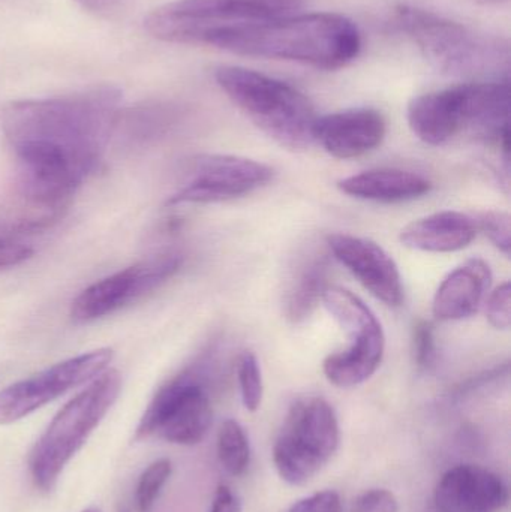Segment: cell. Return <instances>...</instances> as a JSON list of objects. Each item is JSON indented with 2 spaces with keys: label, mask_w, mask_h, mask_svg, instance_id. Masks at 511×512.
I'll return each instance as SVG.
<instances>
[{
  "label": "cell",
  "mask_w": 511,
  "mask_h": 512,
  "mask_svg": "<svg viewBox=\"0 0 511 512\" xmlns=\"http://www.w3.org/2000/svg\"><path fill=\"white\" fill-rule=\"evenodd\" d=\"M321 303L348 337L347 348L327 355L324 375L336 387H357L383 363L386 336L381 322L362 298L341 286H327Z\"/></svg>",
  "instance_id": "8"
},
{
  "label": "cell",
  "mask_w": 511,
  "mask_h": 512,
  "mask_svg": "<svg viewBox=\"0 0 511 512\" xmlns=\"http://www.w3.org/2000/svg\"><path fill=\"white\" fill-rule=\"evenodd\" d=\"M492 283L488 262L471 258L450 271L438 286L432 313L438 321H462L479 312Z\"/></svg>",
  "instance_id": "17"
},
{
  "label": "cell",
  "mask_w": 511,
  "mask_h": 512,
  "mask_svg": "<svg viewBox=\"0 0 511 512\" xmlns=\"http://www.w3.org/2000/svg\"><path fill=\"white\" fill-rule=\"evenodd\" d=\"M185 117L183 105L173 101H144L120 108L113 137L125 146L143 147L167 137Z\"/></svg>",
  "instance_id": "21"
},
{
  "label": "cell",
  "mask_w": 511,
  "mask_h": 512,
  "mask_svg": "<svg viewBox=\"0 0 511 512\" xmlns=\"http://www.w3.org/2000/svg\"><path fill=\"white\" fill-rule=\"evenodd\" d=\"M87 12L102 18H114L125 8L126 0H75Z\"/></svg>",
  "instance_id": "32"
},
{
  "label": "cell",
  "mask_w": 511,
  "mask_h": 512,
  "mask_svg": "<svg viewBox=\"0 0 511 512\" xmlns=\"http://www.w3.org/2000/svg\"><path fill=\"white\" fill-rule=\"evenodd\" d=\"M329 258L317 255L296 276L287 298H285V316L294 324L306 321L323 300L329 276Z\"/></svg>",
  "instance_id": "22"
},
{
  "label": "cell",
  "mask_w": 511,
  "mask_h": 512,
  "mask_svg": "<svg viewBox=\"0 0 511 512\" xmlns=\"http://www.w3.org/2000/svg\"><path fill=\"white\" fill-rule=\"evenodd\" d=\"M68 207L50 203L12 186L0 198V242L21 243L24 237L44 233L62 221Z\"/></svg>",
  "instance_id": "20"
},
{
  "label": "cell",
  "mask_w": 511,
  "mask_h": 512,
  "mask_svg": "<svg viewBox=\"0 0 511 512\" xmlns=\"http://www.w3.org/2000/svg\"><path fill=\"white\" fill-rule=\"evenodd\" d=\"M338 188L357 200L402 203L425 197L431 192L432 183L413 171L377 168L339 180Z\"/></svg>",
  "instance_id": "19"
},
{
  "label": "cell",
  "mask_w": 511,
  "mask_h": 512,
  "mask_svg": "<svg viewBox=\"0 0 511 512\" xmlns=\"http://www.w3.org/2000/svg\"><path fill=\"white\" fill-rule=\"evenodd\" d=\"M210 512H240V502L233 490L227 486H219L216 490L215 501H213Z\"/></svg>",
  "instance_id": "33"
},
{
  "label": "cell",
  "mask_w": 511,
  "mask_h": 512,
  "mask_svg": "<svg viewBox=\"0 0 511 512\" xmlns=\"http://www.w3.org/2000/svg\"><path fill=\"white\" fill-rule=\"evenodd\" d=\"M393 26L405 33L441 72L456 77L509 80L510 45L504 39L474 32L458 21L408 5L395 9Z\"/></svg>",
  "instance_id": "3"
},
{
  "label": "cell",
  "mask_w": 511,
  "mask_h": 512,
  "mask_svg": "<svg viewBox=\"0 0 511 512\" xmlns=\"http://www.w3.org/2000/svg\"><path fill=\"white\" fill-rule=\"evenodd\" d=\"M237 379H239L240 396L243 406L248 411L260 409L263 402L264 385L260 363L252 352H245L237 363Z\"/></svg>",
  "instance_id": "24"
},
{
  "label": "cell",
  "mask_w": 511,
  "mask_h": 512,
  "mask_svg": "<svg viewBox=\"0 0 511 512\" xmlns=\"http://www.w3.org/2000/svg\"><path fill=\"white\" fill-rule=\"evenodd\" d=\"M477 233L473 216L444 210L411 222L401 231L399 240L411 251L450 254L468 248Z\"/></svg>",
  "instance_id": "18"
},
{
  "label": "cell",
  "mask_w": 511,
  "mask_h": 512,
  "mask_svg": "<svg viewBox=\"0 0 511 512\" xmlns=\"http://www.w3.org/2000/svg\"><path fill=\"white\" fill-rule=\"evenodd\" d=\"M408 125L429 146H444L465 132L461 86L417 96L408 105Z\"/></svg>",
  "instance_id": "16"
},
{
  "label": "cell",
  "mask_w": 511,
  "mask_h": 512,
  "mask_svg": "<svg viewBox=\"0 0 511 512\" xmlns=\"http://www.w3.org/2000/svg\"><path fill=\"white\" fill-rule=\"evenodd\" d=\"M327 246L377 300L389 307L402 306L405 289L401 271L378 243L351 234H332L327 237Z\"/></svg>",
  "instance_id": "13"
},
{
  "label": "cell",
  "mask_w": 511,
  "mask_h": 512,
  "mask_svg": "<svg viewBox=\"0 0 511 512\" xmlns=\"http://www.w3.org/2000/svg\"><path fill=\"white\" fill-rule=\"evenodd\" d=\"M212 420L204 363H195L156 391L135 430V441L158 436L171 444L197 445Z\"/></svg>",
  "instance_id": "9"
},
{
  "label": "cell",
  "mask_w": 511,
  "mask_h": 512,
  "mask_svg": "<svg viewBox=\"0 0 511 512\" xmlns=\"http://www.w3.org/2000/svg\"><path fill=\"white\" fill-rule=\"evenodd\" d=\"M183 264L177 252H164L123 268L84 289L71 306L75 322H92L113 315L167 283Z\"/></svg>",
  "instance_id": "10"
},
{
  "label": "cell",
  "mask_w": 511,
  "mask_h": 512,
  "mask_svg": "<svg viewBox=\"0 0 511 512\" xmlns=\"http://www.w3.org/2000/svg\"><path fill=\"white\" fill-rule=\"evenodd\" d=\"M303 0H176L153 9L144 29L159 41L207 45L216 33L297 14Z\"/></svg>",
  "instance_id": "6"
},
{
  "label": "cell",
  "mask_w": 511,
  "mask_h": 512,
  "mask_svg": "<svg viewBox=\"0 0 511 512\" xmlns=\"http://www.w3.org/2000/svg\"><path fill=\"white\" fill-rule=\"evenodd\" d=\"M351 512H398V501L389 490H368L357 498Z\"/></svg>",
  "instance_id": "29"
},
{
  "label": "cell",
  "mask_w": 511,
  "mask_h": 512,
  "mask_svg": "<svg viewBox=\"0 0 511 512\" xmlns=\"http://www.w3.org/2000/svg\"><path fill=\"white\" fill-rule=\"evenodd\" d=\"M477 2H480V3H501V2H507V0H477Z\"/></svg>",
  "instance_id": "34"
},
{
  "label": "cell",
  "mask_w": 511,
  "mask_h": 512,
  "mask_svg": "<svg viewBox=\"0 0 511 512\" xmlns=\"http://www.w3.org/2000/svg\"><path fill=\"white\" fill-rule=\"evenodd\" d=\"M237 56L297 62L335 71L362 48L359 29L341 14H293L216 33L209 44Z\"/></svg>",
  "instance_id": "2"
},
{
  "label": "cell",
  "mask_w": 511,
  "mask_h": 512,
  "mask_svg": "<svg viewBox=\"0 0 511 512\" xmlns=\"http://www.w3.org/2000/svg\"><path fill=\"white\" fill-rule=\"evenodd\" d=\"M387 123L380 111L351 108L318 117L315 143L336 159H354L383 144Z\"/></svg>",
  "instance_id": "14"
},
{
  "label": "cell",
  "mask_w": 511,
  "mask_h": 512,
  "mask_svg": "<svg viewBox=\"0 0 511 512\" xmlns=\"http://www.w3.org/2000/svg\"><path fill=\"white\" fill-rule=\"evenodd\" d=\"M120 390V373L105 370L57 412L30 453V475L39 490L51 492L56 487L63 469L113 408Z\"/></svg>",
  "instance_id": "5"
},
{
  "label": "cell",
  "mask_w": 511,
  "mask_h": 512,
  "mask_svg": "<svg viewBox=\"0 0 511 512\" xmlns=\"http://www.w3.org/2000/svg\"><path fill=\"white\" fill-rule=\"evenodd\" d=\"M339 447L335 409L321 397L297 400L273 447L279 477L291 486L309 483Z\"/></svg>",
  "instance_id": "7"
},
{
  "label": "cell",
  "mask_w": 511,
  "mask_h": 512,
  "mask_svg": "<svg viewBox=\"0 0 511 512\" xmlns=\"http://www.w3.org/2000/svg\"><path fill=\"white\" fill-rule=\"evenodd\" d=\"M33 255L32 249L23 243L0 242V271L17 267Z\"/></svg>",
  "instance_id": "31"
},
{
  "label": "cell",
  "mask_w": 511,
  "mask_h": 512,
  "mask_svg": "<svg viewBox=\"0 0 511 512\" xmlns=\"http://www.w3.org/2000/svg\"><path fill=\"white\" fill-rule=\"evenodd\" d=\"M341 507L338 493L326 490L296 502L287 512H341Z\"/></svg>",
  "instance_id": "30"
},
{
  "label": "cell",
  "mask_w": 511,
  "mask_h": 512,
  "mask_svg": "<svg viewBox=\"0 0 511 512\" xmlns=\"http://www.w3.org/2000/svg\"><path fill=\"white\" fill-rule=\"evenodd\" d=\"M507 487L488 469L459 465L441 477L435 490L440 512H498L506 507Z\"/></svg>",
  "instance_id": "15"
},
{
  "label": "cell",
  "mask_w": 511,
  "mask_h": 512,
  "mask_svg": "<svg viewBox=\"0 0 511 512\" xmlns=\"http://www.w3.org/2000/svg\"><path fill=\"white\" fill-rule=\"evenodd\" d=\"M122 90L104 84L69 95L21 99L2 111V129L17 159L14 188L69 207L96 170L114 135Z\"/></svg>",
  "instance_id": "1"
},
{
  "label": "cell",
  "mask_w": 511,
  "mask_h": 512,
  "mask_svg": "<svg viewBox=\"0 0 511 512\" xmlns=\"http://www.w3.org/2000/svg\"><path fill=\"white\" fill-rule=\"evenodd\" d=\"M273 179V168L254 159L203 155L192 159L185 180L167 206L215 204L246 197Z\"/></svg>",
  "instance_id": "12"
},
{
  "label": "cell",
  "mask_w": 511,
  "mask_h": 512,
  "mask_svg": "<svg viewBox=\"0 0 511 512\" xmlns=\"http://www.w3.org/2000/svg\"><path fill=\"white\" fill-rule=\"evenodd\" d=\"M476 221L477 231H482L504 255H510L511 225L509 213L498 210H486L473 216Z\"/></svg>",
  "instance_id": "26"
},
{
  "label": "cell",
  "mask_w": 511,
  "mask_h": 512,
  "mask_svg": "<svg viewBox=\"0 0 511 512\" xmlns=\"http://www.w3.org/2000/svg\"><path fill=\"white\" fill-rule=\"evenodd\" d=\"M113 355L110 348L84 352L9 385L0 391V426L17 423L68 391L98 378L107 370Z\"/></svg>",
  "instance_id": "11"
},
{
  "label": "cell",
  "mask_w": 511,
  "mask_h": 512,
  "mask_svg": "<svg viewBox=\"0 0 511 512\" xmlns=\"http://www.w3.org/2000/svg\"><path fill=\"white\" fill-rule=\"evenodd\" d=\"M215 80L231 102L279 146L300 152L315 143L317 113L296 87L240 66H219Z\"/></svg>",
  "instance_id": "4"
},
{
  "label": "cell",
  "mask_w": 511,
  "mask_h": 512,
  "mask_svg": "<svg viewBox=\"0 0 511 512\" xmlns=\"http://www.w3.org/2000/svg\"><path fill=\"white\" fill-rule=\"evenodd\" d=\"M83 512H101L98 510V508H87V510H84Z\"/></svg>",
  "instance_id": "35"
},
{
  "label": "cell",
  "mask_w": 511,
  "mask_h": 512,
  "mask_svg": "<svg viewBox=\"0 0 511 512\" xmlns=\"http://www.w3.org/2000/svg\"><path fill=\"white\" fill-rule=\"evenodd\" d=\"M414 360L422 370L429 369L435 360V334L431 322L419 321L413 330Z\"/></svg>",
  "instance_id": "28"
},
{
  "label": "cell",
  "mask_w": 511,
  "mask_h": 512,
  "mask_svg": "<svg viewBox=\"0 0 511 512\" xmlns=\"http://www.w3.org/2000/svg\"><path fill=\"white\" fill-rule=\"evenodd\" d=\"M218 457L225 471L233 477H240L248 469L251 447L245 430L237 421L227 420L219 429Z\"/></svg>",
  "instance_id": "23"
},
{
  "label": "cell",
  "mask_w": 511,
  "mask_h": 512,
  "mask_svg": "<svg viewBox=\"0 0 511 512\" xmlns=\"http://www.w3.org/2000/svg\"><path fill=\"white\" fill-rule=\"evenodd\" d=\"M511 286L510 282H504L498 286L486 303V318L489 324L497 330H509L511 322Z\"/></svg>",
  "instance_id": "27"
},
{
  "label": "cell",
  "mask_w": 511,
  "mask_h": 512,
  "mask_svg": "<svg viewBox=\"0 0 511 512\" xmlns=\"http://www.w3.org/2000/svg\"><path fill=\"white\" fill-rule=\"evenodd\" d=\"M173 472L170 460L161 459L153 462L146 471L141 474L135 492V502L140 512H149L155 505L156 499L161 495L162 487L167 483Z\"/></svg>",
  "instance_id": "25"
}]
</instances>
